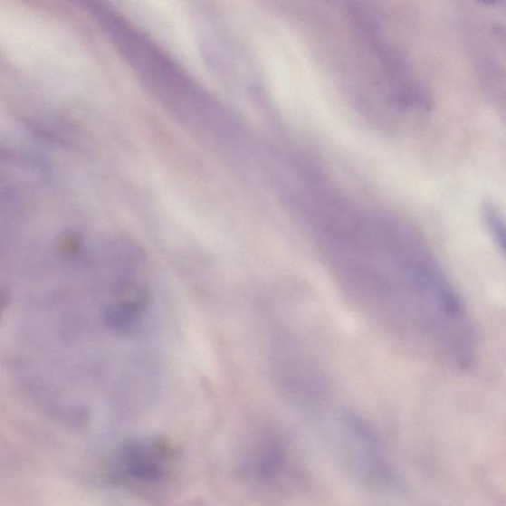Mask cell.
Returning a JSON list of instances; mask_svg holds the SVG:
<instances>
[{"label":"cell","instance_id":"obj_2","mask_svg":"<svg viewBox=\"0 0 506 506\" xmlns=\"http://www.w3.org/2000/svg\"><path fill=\"white\" fill-rule=\"evenodd\" d=\"M280 441L272 436L257 443L247 463L250 475L258 482L271 483L282 476L286 468L285 448Z\"/></svg>","mask_w":506,"mask_h":506},{"label":"cell","instance_id":"obj_1","mask_svg":"<svg viewBox=\"0 0 506 506\" xmlns=\"http://www.w3.org/2000/svg\"><path fill=\"white\" fill-rule=\"evenodd\" d=\"M171 451L164 444L141 443L128 445L121 454L126 476L138 481L154 482L165 475Z\"/></svg>","mask_w":506,"mask_h":506},{"label":"cell","instance_id":"obj_3","mask_svg":"<svg viewBox=\"0 0 506 506\" xmlns=\"http://www.w3.org/2000/svg\"><path fill=\"white\" fill-rule=\"evenodd\" d=\"M483 218L486 221L493 239L506 256V219L502 213L492 203L484 204Z\"/></svg>","mask_w":506,"mask_h":506}]
</instances>
